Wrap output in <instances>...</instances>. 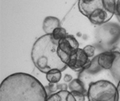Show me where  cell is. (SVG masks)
I'll return each mask as SVG.
<instances>
[{
  "label": "cell",
  "mask_w": 120,
  "mask_h": 101,
  "mask_svg": "<svg viewBox=\"0 0 120 101\" xmlns=\"http://www.w3.org/2000/svg\"><path fill=\"white\" fill-rule=\"evenodd\" d=\"M73 80V78H72V76H70V75H66V76H65V81L66 82H71V81Z\"/></svg>",
  "instance_id": "cell-16"
},
{
  "label": "cell",
  "mask_w": 120,
  "mask_h": 101,
  "mask_svg": "<svg viewBox=\"0 0 120 101\" xmlns=\"http://www.w3.org/2000/svg\"><path fill=\"white\" fill-rule=\"evenodd\" d=\"M83 51H85V53L89 57H92L95 53V48L92 45H86L84 47V48H82Z\"/></svg>",
  "instance_id": "cell-13"
},
{
  "label": "cell",
  "mask_w": 120,
  "mask_h": 101,
  "mask_svg": "<svg viewBox=\"0 0 120 101\" xmlns=\"http://www.w3.org/2000/svg\"><path fill=\"white\" fill-rule=\"evenodd\" d=\"M79 42L74 36L68 35L59 42L58 54L62 61L68 66L71 56L79 49Z\"/></svg>",
  "instance_id": "cell-6"
},
{
  "label": "cell",
  "mask_w": 120,
  "mask_h": 101,
  "mask_svg": "<svg viewBox=\"0 0 120 101\" xmlns=\"http://www.w3.org/2000/svg\"><path fill=\"white\" fill-rule=\"evenodd\" d=\"M72 94L74 95L76 101H85V94L81 92L72 91Z\"/></svg>",
  "instance_id": "cell-14"
},
{
  "label": "cell",
  "mask_w": 120,
  "mask_h": 101,
  "mask_svg": "<svg viewBox=\"0 0 120 101\" xmlns=\"http://www.w3.org/2000/svg\"><path fill=\"white\" fill-rule=\"evenodd\" d=\"M117 93V87L105 80L92 82L87 89L89 101H116Z\"/></svg>",
  "instance_id": "cell-5"
},
{
  "label": "cell",
  "mask_w": 120,
  "mask_h": 101,
  "mask_svg": "<svg viewBox=\"0 0 120 101\" xmlns=\"http://www.w3.org/2000/svg\"><path fill=\"white\" fill-rule=\"evenodd\" d=\"M47 99L43 85L27 73L10 75L0 86V101H47Z\"/></svg>",
  "instance_id": "cell-1"
},
{
  "label": "cell",
  "mask_w": 120,
  "mask_h": 101,
  "mask_svg": "<svg viewBox=\"0 0 120 101\" xmlns=\"http://www.w3.org/2000/svg\"><path fill=\"white\" fill-rule=\"evenodd\" d=\"M78 79L86 91L91 83L101 80L109 81L117 87L120 82V52L105 51L97 55L81 71Z\"/></svg>",
  "instance_id": "cell-2"
},
{
  "label": "cell",
  "mask_w": 120,
  "mask_h": 101,
  "mask_svg": "<svg viewBox=\"0 0 120 101\" xmlns=\"http://www.w3.org/2000/svg\"><path fill=\"white\" fill-rule=\"evenodd\" d=\"M59 42L53 39L52 34L41 36L34 43L32 49V60L34 65L41 73L47 74L52 69L61 72L68 66L64 63L58 54Z\"/></svg>",
  "instance_id": "cell-3"
},
{
  "label": "cell",
  "mask_w": 120,
  "mask_h": 101,
  "mask_svg": "<svg viewBox=\"0 0 120 101\" xmlns=\"http://www.w3.org/2000/svg\"><path fill=\"white\" fill-rule=\"evenodd\" d=\"M78 8L82 15L95 25L107 23L114 15L106 10L103 0H95L90 4H84L78 1Z\"/></svg>",
  "instance_id": "cell-4"
},
{
  "label": "cell",
  "mask_w": 120,
  "mask_h": 101,
  "mask_svg": "<svg viewBox=\"0 0 120 101\" xmlns=\"http://www.w3.org/2000/svg\"><path fill=\"white\" fill-rule=\"evenodd\" d=\"M115 14L118 18H120V0H117L116 2V9Z\"/></svg>",
  "instance_id": "cell-15"
},
{
  "label": "cell",
  "mask_w": 120,
  "mask_h": 101,
  "mask_svg": "<svg viewBox=\"0 0 120 101\" xmlns=\"http://www.w3.org/2000/svg\"><path fill=\"white\" fill-rule=\"evenodd\" d=\"M47 101H76V100L71 92L61 90L49 97Z\"/></svg>",
  "instance_id": "cell-9"
},
{
  "label": "cell",
  "mask_w": 120,
  "mask_h": 101,
  "mask_svg": "<svg viewBox=\"0 0 120 101\" xmlns=\"http://www.w3.org/2000/svg\"><path fill=\"white\" fill-rule=\"evenodd\" d=\"M79 1L84 3V4H90V3L95 2V0H79Z\"/></svg>",
  "instance_id": "cell-18"
},
{
  "label": "cell",
  "mask_w": 120,
  "mask_h": 101,
  "mask_svg": "<svg viewBox=\"0 0 120 101\" xmlns=\"http://www.w3.org/2000/svg\"><path fill=\"white\" fill-rule=\"evenodd\" d=\"M60 27V20L57 17L49 16L43 21V29L46 34H52L54 29Z\"/></svg>",
  "instance_id": "cell-8"
},
{
  "label": "cell",
  "mask_w": 120,
  "mask_h": 101,
  "mask_svg": "<svg viewBox=\"0 0 120 101\" xmlns=\"http://www.w3.org/2000/svg\"><path fill=\"white\" fill-rule=\"evenodd\" d=\"M62 72L58 69H52L46 74V78L50 83H58L61 80Z\"/></svg>",
  "instance_id": "cell-11"
},
{
  "label": "cell",
  "mask_w": 120,
  "mask_h": 101,
  "mask_svg": "<svg viewBox=\"0 0 120 101\" xmlns=\"http://www.w3.org/2000/svg\"><path fill=\"white\" fill-rule=\"evenodd\" d=\"M68 88L71 91V92L72 91H78V92H81L82 93H84L86 92H87L86 89L85 88L83 84L82 83L81 81L78 78L76 79H73L71 81L69 85H68Z\"/></svg>",
  "instance_id": "cell-10"
},
{
  "label": "cell",
  "mask_w": 120,
  "mask_h": 101,
  "mask_svg": "<svg viewBox=\"0 0 120 101\" xmlns=\"http://www.w3.org/2000/svg\"><path fill=\"white\" fill-rule=\"evenodd\" d=\"M91 62L82 48L79 49L71 56L68 63V67L74 71H81Z\"/></svg>",
  "instance_id": "cell-7"
},
{
  "label": "cell",
  "mask_w": 120,
  "mask_h": 101,
  "mask_svg": "<svg viewBox=\"0 0 120 101\" xmlns=\"http://www.w3.org/2000/svg\"><path fill=\"white\" fill-rule=\"evenodd\" d=\"M52 36L55 40L59 42L61 39H62L63 38H65V36H68V33H67V31L65 30V29L60 27L54 29V31L52 33Z\"/></svg>",
  "instance_id": "cell-12"
},
{
  "label": "cell",
  "mask_w": 120,
  "mask_h": 101,
  "mask_svg": "<svg viewBox=\"0 0 120 101\" xmlns=\"http://www.w3.org/2000/svg\"><path fill=\"white\" fill-rule=\"evenodd\" d=\"M117 91L118 93H117V100L116 101H120V82L117 86Z\"/></svg>",
  "instance_id": "cell-17"
}]
</instances>
